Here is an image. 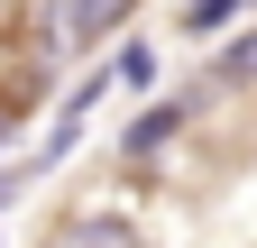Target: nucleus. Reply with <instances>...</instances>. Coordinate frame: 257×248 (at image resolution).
I'll return each instance as SVG.
<instances>
[{
    "label": "nucleus",
    "mask_w": 257,
    "mask_h": 248,
    "mask_svg": "<svg viewBox=\"0 0 257 248\" xmlns=\"http://www.w3.org/2000/svg\"><path fill=\"white\" fill-rule=\"evenodd\" d=\"M230 19H248V0H184V37H220Z\"/></svg>",
    "instance_id": "nucleus-5"
},
{
    "label": "nucleus",
    "mask_w": 257,
    "mask_h": 248,
    "mask_svg": "<svg viewBox=\"0 0 257 248\" xmlns=\"http://www.w3.org/2000/svg\"><path fill=\"white\" fill-rule=\"evenodd\" d=\"M110 74H119V83H156V46H119Z\"/></svg>",
    "instance_id": "nucleus-6"
},
{
    "label": "nucleus",
    "mask_w": 257,
    "mask_h": 248,
    "mask_svg": "<svg viewBox=\"0 0 257 248\" xmlns=\"http://www.w3.org/2000/svg\"><path fill=\"white\" fill-rule=\"evenodd\" d=\"M128 10H138V0H55V37L64 46H101V37H119Z\"/></svg>",
    "instance_id": "nucleus-1"
},
{
    "label": "nucleus",
    "mask_w": 257,
    "mask_h": 248,
    "mask_svg": "<svg viewBox=\"0 0 257 248\" xmlns=\"http://www.w3.org/2000/svg\"><path fill=\"white\" fill-rule=\"evenodd\" d=\"M175 129H184V110H175V101H147L138 119H128V166H147V157H156Z\"/></svg>",
    "instance_id": "nucleus-3"
},
{
    "label": "nucleus",
    "mask_w": 257,
    "mask_h": 248,
    "mask_svg": "<svg viewBox=\"0 0 257 248\" xmlns=\"http://www.w3.org/2000/svg\"><path fill=\"white\" fill-rule=\"evenodd\" d=\"M64 248H147V230L128 221V211H83V221L64 230Z\"/></svg>",
    "instance_id": "nucleus-2"
},
{
    "label": "nucleus",
    "mask_w": 257,
    "mask_h": 248,
    "mask_svg": "<svg viewBox=\"0 0 257 248\" xmlns=\"http://www.w3.org/2000/svg\"><path fill=\"white\" fill-rule=\"evenodd\" d=\"M211 74L230 83V92H239V83H257V28H239V37H230V46L211 55Z\"/></svg>",
    "instance_id": "nucleus-4"
}]
</instances>
